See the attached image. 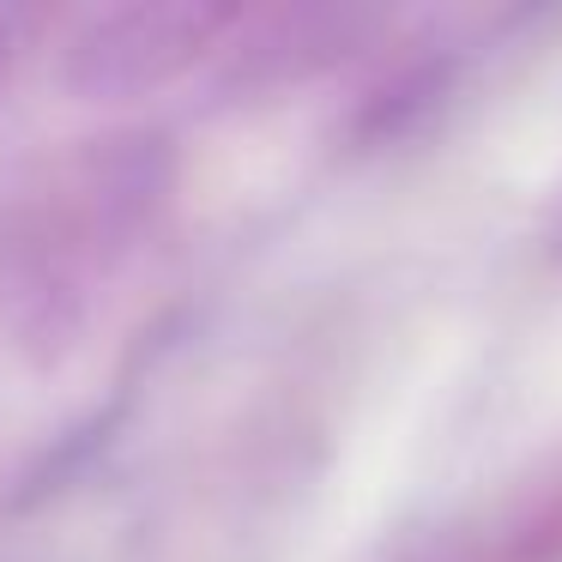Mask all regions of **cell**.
<instances>
[{
  "mask_svg": "<svg viewBox=\"0 0 562 562\" xmlns=\"http://www.w3.org/2000/svg\"><path fill=\"white\" fill-rule=\"evenodd\" d=\"M544 248L562 260V188H557V200H550V212H544Z\"/></svg>",
  "mask_w": 562,
  "mask_h": 562,
  "instance_id": "cell-3",
  "label": "cell"
},
{
  "mask_svg": "<svg viewBox=\"0 0 562 562\" xmlns=\"http://www.w3.org/2000/svg\"><path fill=\"white\" fill-rule=\"evenodd\" d=\"M13 49H19V37H13V19L0 13V79L13 74Z\"/></svg>",
  "mask_w": 562,
  "mask_h": 562,
  "instance_id": "cell-4",
  "label": "cell"
},
{
  "mask_svg": "<svg viewBox=\"0 0 562 562\" xmlns=\"http://www.w3.org/2000/svg\"><path fill=\"white\" fill-rule=\"evenodd\" d=\"M243 25L218 0H127L86 13L61 43V86L79 103H139L182 86Z\"/></svg>",
  "mask_w": 562,
  "mask_h": 562,
  "instance_id": "cell-1",
  "label": "cell"
},
{
  "mask_svg": "<svg viewBox=\"0 0 562 562\" xmlns=\"http://www.w3.org/2000/svg\"><path fill=\"white\" fill-rule=\"evenodd\" d=\"M412 562H562V472L526 484L484 526H465Z\"/></svg>",
  "mask_w": 562,
  "mask_h": 562,
  "instance_id": "cell-2",
  "label": "cell"
}]
</instances>
